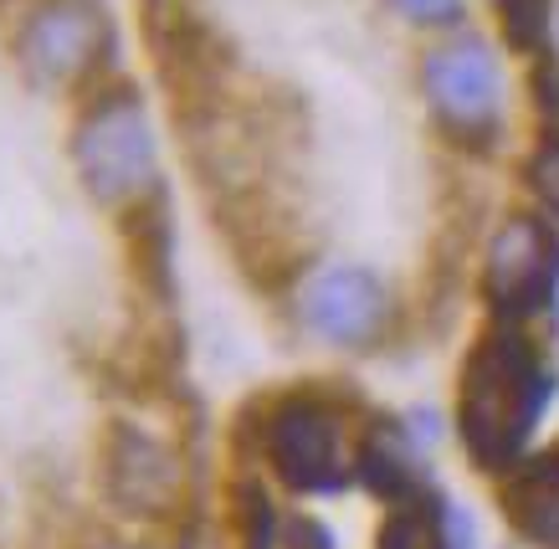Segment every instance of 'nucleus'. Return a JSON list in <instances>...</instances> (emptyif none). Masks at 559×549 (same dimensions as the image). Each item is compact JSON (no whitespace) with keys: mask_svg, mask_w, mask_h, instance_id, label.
<instances>
[{"mask_svg":"<svg viewBox=\"0 0 559 549\" xmlns=\"http://www.w3.org/2000/svg\"><path fill=\"white\" fill-rule=\"evenodd\" d=\"M559 375L524 324L492 319L457 375V437L483 473H509L528 452Z\"/></svg>","mask_w":559,"mask_h":549,"instance_id":"obj_1","label":"nucleus"},{"mask_svg":"<svg viewBox=\"0 0 559 549\" xmlns=\"http://www.w3.org/2000/svg\"><path fill=\"white\" fill-rule=\"evenodd\" d=\"M72 170L83 190L108 211H129L154 195L159 180V139H154L150 108L134 83L87 87L78 123H72Z\"/></svg>","mask_w":559,"mask_h":549,"instance_id":"obj_2","label":"nucleus"},{"mask_svg":"<svg viewBox=\"0 0 559 549\" xmlns=\"http://www.w3.org/2000/svg\"><path fill=\"white\" fill-rule=\"evenodd\" d=\"M257 457L272 467V478L288 493L334 498L355 482V442L344 421L340 395L304 385L283 391L257 406Z\"/></svg>","mask_w":559,"mask_h":549,"instance_id":"obj_3","label":"nucleus"},{"mask_svg":"<svg viewBox=\"0 0 559 549\" xmlns=\"http://www.w3.org/2000/svg\"><path fill=\"white\" fill-rule=\"evenodd\" d=\"M421 93L437 129L452 144L488 155L503 139L509 119V83H503V62L483 36H457L441 41L421 57Z\"/></svg>","mask_w":559,"mask_h":549,"instance_id":"obj_4","label":"nucleus"},{"mask_svg":"<svg viewBox=\"0 0 559 549\" xmlns=\"http://www.w3.org/2000/svg\"><path fill=\"white\" fill-rule=\"evenodd\" d=\"M119 36L98 0H41L16 32V62L36 87H98Z\"/></svg>","mask_w":559,"mask_h":549,"instance_id":"obj_5","label":"nucleus"},{"mask_svg":"<svg viewBox=\"0 0 559 549\" xmlns=\"http://www.w3.org/2000/svg\"><path fill=\"white\" fill-rule=\"evenodd\" d=\"M483 298L492 319L528 324L559 298V231L539 211H513L483 252Z\"/></svg>","mask_w":559,"mask_h":549,"instance_id":"obj_6","label":"nucleus"},{"mask_svg":"<svg viewBox=\"0 0 559 549\" xmlns=\"http://www.w3.org/2000/svg\"><path fill=\"white\" fill-rule=\"evenodd\" d=\"M98 488L129 518H165L180 509L186 467L165 437L139 421H108L98 437Z\"/></svg>","mask_w":559,"mask_h":549,"instance_id":"obj_7","label":"nucleus"},{"mask_svg":"<svg viewBox=\"0 0 559 549\" xmlns=\"http://www.w3.org/2000/svg\"><path fill=\"white\" fill-rule=\"evenodd\" d=\"M390 319H395V298H390L385 277L359 267V262L319 267L298 288V324L334 349L365 355L390 334Z\"/></svg>","mask_w":559,"mask_h":549,"instance_id":"obj_8","label":"nucleus"},{"mask_svg":"<svg viewBox=\"0 0 559 549\" xmlns=\"http://www.w3.org/2000/svg\"><path fill=\"white\" fill-rule=\"evenodd\" d=\"M355 478L374 498H385L390 509L431 493L426 463H421V452H416V442H411V431L401 421H390V416H370L365 431L355 437Z\"/></svg>","mask_w":559,"mask_h":549,"instance_id":"obj_9","label":"nucleus"},{"mask_svg":"<svg viewBox=\"0 0 559 549\" xmlns=\"http://www.w3.org/2000/svg\"><path fill=\"white\" fill-rule=\"evenodd\" d=\"M503 518L534 549H559V442L544 452H524L498 482Z\"/></svg>","mask_w":559,"mask_h":549,"instance_id":"obj_10","label":"nucleus"},{"mask_svg":"<svg viewBox=\"0 0 559 549\" xmlns=\"http://www.w3.org/2000/svg\"><path fill=\"white\" fill-rule=\"evenodd\" d=\"M123 216V237H129V267L154 298H170V277H175V226H170V195L165 186L134 201Z\"/></svg>","mask_w":559,"mask_h":549,"instance_id":"obj_11","label":"nucleus"},{"mask_svg":"<svg viewBox=\"0 0 559 549\" xmlns=\"http://www.w3.org/2000/svg\"><path fill=\"white\" fill-rule=\"evenodd\" d=\"M374 549H473V529H467V518L452 503L426 493L416 503H395L390 509Z\"/></svg>","mask_w":559,"mask_h":549,"instance_id":"obj_12","label":"nucleus"},{"mask_svg":"<svg viewBox=\"0 0 559 549\" xmlns=\"http://www.w3.org/2000/svg\"><path fill=\"white\" fill-rule=\"evenodd\" d=\"M231 529H237L241 549H277L283 539V514L272 509L267 488L257 478L231 482Z\"/></svg>","mask_w":559,"mask_h":549,"instance_id":"obj_13","label":"nucleus"},{"mask_svg":"<svg viewBox=\"0 0 559 549\" xmlns=\"http://www.w3.org/2000/svg\"><path fill=\"white\" fill-rule=\"evenodd\" d=\"M498 26L519 57L549 52V32H555V0H498Z\"/></svg>","mask_w":559,"mask_h":549,"instance_id":"obj_14","label":"nucleus"},{"mask_svg":"<svg viewBox=\"0 0 559 549\" xmlns=\"http://www.w3.org/2000/svg\"><path fill=\"white\" fill-rule=\"evenodd\" d=\"M524 180H528V190L539 195V206L549 211V216H559V129H544L539 150H534L524 165Z\"/></svg>","mask_w":559,"mask_h":549,"instance_id":"obj_15","label":"nucleus"},{"mask_svg":"<svg viewBox=\"0 0 559 549\" xmlns=\"http://www.w3.org/2000/svg\"><path fill=\"white\" fill-rule=\"evenodd\" d=\"M411 26H431V32H447V26H462L467 16V0H390Z\"/></svg>","mask_w":559,"mask_h":549,"instance_id":"obj_16","label":"nucleus"},{"mask_svg":"<svg viewBox=\"0 0 559 549\" xmlns=\"http://www.w3.org/2000/svg\"><path fill=\"white\" fill-rule=\"evenodd\" d=\"M277 549H334V534L323 529L319 518L293 514V518H283V539H277Z\"/></svg>","mask_w":559,"mask_h":549,"instance_id":"obj_17","label":"nucleus"}]
</instances>
